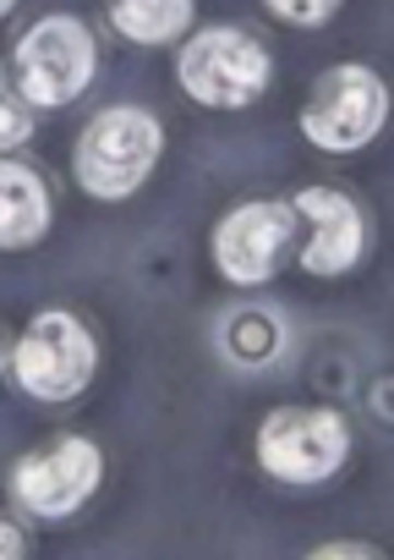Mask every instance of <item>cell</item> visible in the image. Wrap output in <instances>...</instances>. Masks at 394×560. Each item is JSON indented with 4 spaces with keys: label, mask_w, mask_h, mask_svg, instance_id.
Wrapping results in <instances>:
<instances>
[{
    "label": "cell",
    "mask_w": 394,
    "mask_h": 560,
    "mask_svg": "<svg viewBox=\"0 0 394 560\" xmlns=\"http://www.w3.org/2000/svg\"><path fill=\"white\" fill-rule=\"evenodd\" d=\"M39 127V110L23 100V89L12 83V72L0 67V154H17Z\"/></svg>",
    "instance_id": "obj_13"
},
{
    "label": "cell",
    "mask_w": 394,
    "mask_h": 560,
    "mask_svg": "<svg viewBox=\"0 0 394 560\" xmlns=\"http://www.w3.org/2000/svg\"><path fill=\"white\" fill-rule=\"evenodd\" d=\"M198 0H105V23L138 50H165L192 34Z\"/></svg>",
    "instance_id": "obj_12"
},
{
    "label": "cell",
    "mask_w": 394,
    "mask_h": 560,
    "mask_svg": "<svg viewBox=\"0 0 394 560\" xmlns=\"http://www.w3.org/2000/svg\"><path fill=\"white\" fill-rule=\"evenodd\" d=\"M350 451H356V423L339 407H318V401L312 407H274L252 440L258 467L290 489H312V483L339 478L350 467Z\"/></svg>",
    "instance_id": "obj_6"
},
{
    "label": "cell",
    "mask_w": 394,
    "mask_h": 560,
    "mask_svg": "<svg viewBox=\"0 0 394 560\" xmlns=\"http://www.w3.org/2000/svg\"><path fill=\"white\" fill-rule=\"evenodd\" d=\"M105 483V451L88 434H50L45 445L23 451L7 472V505L28 527L72 522Z\"/></svg>",
    "instance_id": "obj_5"
},
{
    "label": "cell",
    "mask_w": 394,
    "mask_h": 560,
    "mask_svg": "<svg viewBox=\"0 0 394 560\" xmlns=\"http://www.w3.org/2000/svg\"><path fill=\"white\" fill-rule=\"evenodd\" d=\"M296 209V264L318 280H339L356 275L372 253V209L356 187H334V182H312L301 192H290Z\"/></svg>",
    "instance_id": "obj_7"
},
{
    "label": "cell",
    "mask_w": 394,
    "mask_h": 560,
    "mask_svg": "<svg viewBox=\"0 0 394 560\" xmlns=\"http://www.w3.org/2000/svg\"><path fill=\"white\" fill-rule=\"evenodd\" d=\"M312 555H318V560H334V555H356V560H378L383 549H378V544H361V538H334V544H318Z\"/></svg>",
    "instance_id": "obj_16"
},
{
    "label": "cell",
    "mask_w": 394,
    "mask_h": 560,
    "mask_svg": "<svg viewBox=\"0 0 394 560\" xmlns=\"http://www.w3.org/2000/svg\"><path fill=\"white\" fill-rule=\"evenodd\" d=\"M0 358H7V347H0Z\"/></svg>",
    "instance_id": "obj_18"
},
{
    "label": "cell",
    "mask_w": 394,
    "mask_h": 560,
    "mask_svg": "<svg viewBox=\"0 0 394 560\" xmlns=\"http://www.w3.org/2000/svg\"><path fill=\"white\" fill-rule=\"evenodd\" d=\"M383 116H389L383 78L361 61H339V67L318 72V83L307 89L301 138L323 154H356L383 132Z\"/></svg>",
    "instance_id": "obj_9"
},
{
    "label": "cell",
    "mask_w": 394,
    "mask_h": 560,
    "mask_svg": "<svg viewBox=\"0 0 394 560\" xmlns=\"http://www.w3.org/2000/svg\"><path fill=\"white\" fill-rule=\"evenodd\" d=\"M165 160V121L148 105H105L72 143V182L94 203H127Z\"/></svg>",
    "instance_id": "obj_3"
},
{
    "label": "cell",
    "mask_w": 394,
    "mask_h": 560,
    "mask_svg": "<svg viewBox=\"0 0 394 560\" xmlns=\"http://www.w3.org/2000/svg\"><path fill=\"white\" fill-rule=\"evenodd\" d=\"M56 176L39 160L0 154V253H28L56 231Z\"/></svg>",
    "instance_id": "obj_10"
},
{
    "label": "cell",
    "mask_w": 394,
    "mask_h": 560,
    "mask_svg": "<svg viewBox=\"0 0 394 560\" xmlns=\"http://www.w3.org/2000/svg\"><path fill=\"white\" fill-rule=\"evenodd\" d=\"M99 67H105L99 34L72 12H45L17 34L7 72L34 110H72L99 83Z\"/></svg>",
    "instance_id": "obj_4"
},
{
    "label": "cell",
    "mask_w": 394,
    "mask_h": 560,
    "mask_svg": "<svg viewBox=\"0 0 394 560\" xmlns=\"http://www.w3.org/2000/svg\"><path fill=\"white\" fill-rule=\"evenodd\" d=\"M12 12H17V0H0V23H7Z\"/></svg>",
    "instance_id": "obj_17"
},
{
    "label": "cell",
    "mask_w": 394,
    "mask_h": 560,
    "mask_svg": "<svg viewBox=\"0 0 394 560\" xmlns=\"http://www.w3.org/2000/svg\"><path fill=\"white\" fill-rule=\"evenodd\" d=\"M0 369L34 407H72L99 380V330L77 308H39L7 347Z\"/></svg>",
    "instance_id": "obj_1"
},
{
    "label": "cell",
    "mask_w": 394,
    "mask_h": 560,
    "mask_svg": "<svg viewBox=\"0 0 394 560\" xmlns=\"http://www.w3.org/2000/svg\"><path fill=\"white\" fill-rule=\"evenodd\" d=\"M339 7L345 0H263V12L285 28H323L339 18Z\"/></svg>",
    "instance_id": "obj_14"
},
{
    "label": "cell",
    "mask_w": 394,
    "mask_h": 560,
    "mask_svg": "<svg viewBox=\"0 0 394 560\" xmlns=\"http://www.w3.org/2000/svg\"><path fill=\"white\" fill-rule=\"evenodd\" d=\"M214 347L230 369H268L285 352V319L268 303H230L214 325Z\"/></svg>",
    "instance_id": "obj_11"
},
{
    "label": "cell",
    "mask_w": 394,
    "mask_h": 560,
    "mask_svg": "<svg viewBox=\"0 0 394 560\" xmlns=\"http://www.w3.org/2000/svg\"><path fill=\"white\" fill-rule=\"evenodd\" d=\"M176 89L203 110H247L274 89V50L252 23H208L176 45Z\"/></svg>",
    "instance_id": "obj_2"
},
{
    "label": "cell",
    "mask_w": 394,
    "mask_h": 560,
    "mask_svg": "<svg viewBox=\"0 0 394 560\" xmlns=\"http://www.w3.org/2000/svg\"><path fill=\"white\" fill-rule=\"evenodd\" d=\"M23 555H34V538H28V522L7 505L0 511V560H23Z\"/></svg>",
    "instance_id": "obj_15"
},
{
    "label": "cell",
    "mask_w": 394,
    "mask_h": 560,
    "mask_svg": "<svg viewBox=\"0 0 394 560\" xmlns=\"http://www.w3.org/2000/svg\"><path fill=\"white\" fill-rule=\"evenodd\" d=\"M296 236H301V225H296L290 198H247L219 214V225L208 236V258H214L219 280L252 292V287H268L285 264H296Z\"/></svg>",
    "instance_id": "obj_8"
}]
</instances>
